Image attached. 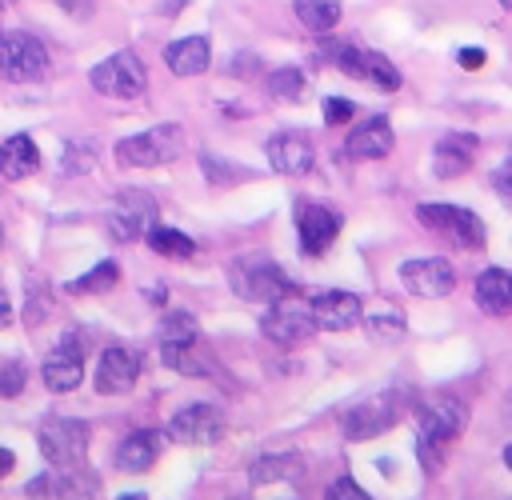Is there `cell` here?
Returning a JSON list of instances; mask_svg holds the SVG:
<instances>
[{
	"label": "cell",
	"mask_w": 512,
	"mask_h": 500,
	"mask_svg": "<svg viewBox=\"0 0 512 500\" xmlns=\"http://www.w3.org/2000/svg\"><path fill=\"white\" fill-rule=\"evenodd\" d=\"M228 284H232V292H236L240 300H252V304H272V300H280V296L292 292L288 272H284L276 260L260 256V252L236 256V260L228 264Z\"/></svg>",
	"instance_id": "6da1fadb"
},
{
	"label": "cell",
	"mask_w": 512,
	"mask_h": 500,
	"mask_svg": "<svg viewBox=\"0 0 512 500\" xmlns=\"http://www.w3.org/2000/svg\"><path fill=\"white\" fill-rule=\"evenodd\" d=\"M260 332L276 344V348H300L316 336V316H312V300L300 296H280L268 304V312L260 316Z\"/></svg>",
	"instance_id": "7a4b0ae2"
},
{
	"label": "cell",
	"mask_w": 512,
	"mask_h": 500,
	"mask_svg": "<svg viewBox=\"0 0 512 500\" xmlns=\"http://www.w3.org/2000/svg\"><path fill=\"white\" fill-rule=\"evenodd\" d=\"M184 148V128L180 124H156L148 132H136V136H124L116 144V160L124 168H156V164H168L176 160Z\"/></svg>",
	"instance_id": "3957f363"
},
{
	"label": "cell",
	"mask_w": 512,
	"mask_h": 500,
	"mask_svg": "<svg viewBox=\"0 0 512 500\" xmlns=\"http://www.w3.org/2000/svg\"><path fill=\"white\" fill-rule=\"evenodd\" d=\"M36 444L52 468H76L88 456V424L72 416H48L36 432Z\"/></svg>",
	"instance_id": "277c9868"
},
{
	"label": "cell",
	"mask_w": 512,
	"mask_h": 500,
	"mask_svg": "<svg viewBox=\"0 0 512 500\" xmlns=\"http://www.w3.org/2000/svg\"><path fill=\"white\" fill-rule=\"evenodd\" d=\"M92 88L100 96H112V100H136L144 88H148V72H144V60L136 52H112L104 56L92 72H88Z\"/></svg>",
	"instance_id": "5b68a950"
},
{
	"label": "cell",
	"mask_w": 512,
	"mask_h": 500,
	"mask_svg": "<svg viewBox=\"0 0 512 500\" xmlns=\"http://www.w3.org/2000/svg\"><path fill=\"white\" fill-rule=\"evenodd\" d=\"M0 76L28 84L48 76V48L32 32H0Z\"/></svg>",
	"instance_id": "8992f818"
},
{
	"label": "cell",
	"mask_w": 512,
	"mask_h": 500,
	"mask_svg": "<svg viewBox=\"0 0 512 500\" xmlns=\"http://www.w3.org/2000/svg\"><path fill=\"white\" fill-rule=\"evenodd\" d=\"M416 220L440 236H448L456 248H480L484 244V224L476 212L460 208V204H420Z\"/></svg>",
	"instance_id": "52a82bcc"
},
{
	"label": "cell",
	"mask_w": 512,
	"mask_h": 500,
	"mask_svg": "<svg viewBox=\"0 0 512 500\" xmlns=\"http://www.w3.org/2000/svg\"><path fill=\"white\" fill-rule=\"evenodd\" d=\"M400 416H404L400 392L368 396V400H360V404L344 416V436H348V440H372V436H380L384 428H392Z\"/></svg>",
	"instance_id": "ba28073f"
},
{
	"label": "cell",
	"mask_w": 512,
	"mask_h": 500,
	"mask_svg": "<svg viewBox=\"0 0 512 500\" xmlns=\"http://www.w3.org/2000/svg\"><path fill=\"white\" fill-rule=\"evenodd\" d=\"M400 284H404V292H412L420 300H444L456 288V272L444 256H420V260L400 264Z\"/></svg>",
	"instance_id": "9c48e42d"
},
{
	"label": "cell",
	"mask_w": 512,
	"mask_h": 500,
	"mask_svg": "<svg viewBox=\"0 0 512 500\" xmlns=\"http://www.w3.org/2000/svg\"><path fill=\"white\" fill-rule=\"evenodd\" d=\"M224 432H228V420L216 404H188L168 420V436L176 444H216L224 440Z\"/></svg>",
	"instance_id": "30bf717a"
},
{
	"label": "cell",
	"mask_w": 512,
	"mask_h": 500,
	"mask_svg": "<svg viewBox=\"0 0 512 500\" xmlns=\"http://www.w3.org/2000/svg\"><path fill=\"white\" fill-rule=\"evenodd\" d=\"M40 376H44V384H48L52 392H72V388L84 380V344H80L76 332H64V336L52 344V352L44 356Z\"/></svg>",
	"instance_id": "8fae6325"
},
{
	"label": "cell",
	"mask_w": 512,
	"mask_h": 500,
	"mask_svg": "<svg viewBox=\"0 0 512 500\" xmlns=\"http://www.w3.org/2000/svg\"><path fill=\"white\" fill-rule=\"evenodd\" d=\"M296 236H300V252L304 256H324L332 248V240L340 236V212H332L328 204H300L296 208Z\"/></svg>",
	"instance_id": "7c38bea8"
},
{
	"label": "cell",
	"mask_w": 512,
	"mask_h": 500,
	"mask_svg": "<svg viewBox=\"0 0 512 500\" xmlns=\"http://www.w3.org/2000/svg\"><path fill=\"white\" fill-rule=\"evenodd\" d=\"M468 424V412L460 400L452 396H432L420 404V424H416V436L424 440H440V444H452Z\"/></svg>",
	"instance_id": "4fadbf2b"
},
{
	"label": "cell",
	"mask_w": 512,
	"mask_h": 500,
	"mask_svg": "<svg viewBox=\"0 0 512 500\" xmlns=\"http://www.w3.org/2000/svg\"><path fill=\"white\" fill-rule=\"evenodd\" d=\"M264 152H268L272 172H280V176H308L312 164H316V148H312V140H308L304 132H296V128L276 132V136L268 140Z\"/></svg>",
	"instance_id": "5bb4252c"
},
{
	"label": "cell",
	"mask_w": 512,
	"mask_h": 500,
	"mask_svg": "<svg viewBox=\"0 0 512 500\" xmlns=\"http://www.w3.org/2000/svg\"><path fill=\"white\" fill-rule=\"evenodd\" d=\"M152 216H156V204L148 192H120L112 216H108V232L112 240H140L148 228H152Z\"/></svg>",
	"instance_id": "9a60e30c"
},
{
	"label": "cell",
	"mask_w": 512,
	"mask_h": 500,
	"mask_svg": "<svg viewBox=\"0 0 512 500\" xmlns=\"http://www.w3.org/2000/svg\"><path fill=\"white\" fill-rule=\"evenodd\" d=\"M312 316H316V328H324V332H348L364 320V304L356 292L328 288V292L312 296Z\"/></svg>",
	"instance_id": "2e32d148"
},
{
	"label": "cell",
	"mask_w": 512,
	"mask_h": 500,
	"mask_svg": "<svg viewBox=\"0 0 512 500\" xmlns=\"http://www.w3.org/2000/svg\"><path fill=\"white\" fill-rule=\"evenodd\" d=\"M140 380V356L124 344H112L100 352V364H96V392L104 396H120V392H132V384Z\"/></svg>",
	"instance_id": "e0dca14e"
},
{
	"label": "cell",
	"mask_w": 512,
	"mask_h": 500,
	"mask_svg": "<svg viewBox=\"0 0 512 500\" xmlns=\"http://www.w3.org/2000/svg\"><path fill=\"white\" fill-rule=\"evenodd\" d=\"M392 144H396L392 124H388L384 116H372V120H364V124H356V128L348 132L344 156H352V160H384V156L392 152Z\"/></svg>",
	"instance_id": "ac0fdd59"
},
{
	"label": "cell",
	"mask_w": 512,
	"mask_h": 500,
	"mask_svg": "<svg viewBox=\"0 0 512 500\" xmlns=\"http://www.w3.org/2000/svg\"><path fill=\"white\" fill-rule=\"evenodd\" d=\"M472 156H476V136L468 132H448L436 140L432 148V172L440 180H452V176H464L472 168Z\"/></svg>",
	"instance_id": "d6986e66"
},
{
	"label": "cell",
	"mask_w": 512,
	"mask_h": 500,
	"mask_svg": "<svg viewBox=\"0 0 512 500\" xmlns=\"http://www.w3.org/2000/svg\"><path fill=\"white\" fill-rule=\"evenodd\" d=\"M164 64H168L172 76H200V72H208V64H212V44H208V36L172 40V44L164 48Z\"/></svg>",
	"instance_id": "ffe728a7"
},
{
	"label": "cell",
	"mask_w": 512,
	"mask_h": 500,
	"mask_svg": "<svg viewBox=\"0 0 512 500\" xmlns=\"http://www.w3.org/2000/svg\"><path fill=\"white\" fill-rule=\"evenodd\" d=\"M476 308L488 316H508L512 312V272L508 268H484L476 276Z\"/></svg>",
	"instance_id": "44dd1931"
},
{
	"label": "cell",
	"mask_w": 512,
	"mask_h": 500,
	"mask_svg": "<svg viewBox=\"0 0 512 500\" xmlns=\"http://www.w3.org/2000/svg\"><path fill=\"white\" fill-rule=\"evenodd\" d=\"M160 448H164V436H160L156 428L128 432V436L120 440V448H116V464H120L124 472H148V468L156 464Z\"/></svg>",
	"instance_id": "7402d4cb"
},
{
	"label": "cell",
	"mask_w": 512,
	"mask_h": 500,
	"mask_svg": "<svg viewBox=\"0 0 512 500\" xmlns=\"http://www.w3.org/2000/svg\"><path fill=\"white\" fill-rule=\"evenodd\" d=\"M304 476V456L300 452H268L260 460H252L248 468V480L256 488L264 484H288V480H300Z\"/></svg>",
	"instance_id": "603a6c76"
},
{
	"label": "cell",
	"mask_w": 512,
	"mask_h": 500,
	"mask_svg": "<svg viewBox=\"0 0 512 500\" xmlns=\"http://www.w3.org/2000/svg\"><path fill=\"white\" fill-rule=\"evenodd\" d=\"M40 168V148L32 144L28 132H16L0 144V176L4 180H24Z\"/></svg>",
	"instance_id": "cb8c5ba5"
},
{
	"label": "cell",
	"mask_w": 512,
	"mask_h": 500,
	"mask_svg": "<svg viewBox=\"0 0 512 500\" xmlns=\"http://www.w3.org/2000/svg\"><path fill=\"white\" fill-rule=\"evenodd\" d=\"M160 360L180 376H212V368H216V360L208 352H200L196 340L192 344H160Z\"/></svg>",
	"instance_id": "d4e9b609"
},
{
	"label": "cell",
	"mask_w": 512,
	"mask_h": 500,
	"mask_svg": "<svg viewBox=\"0 0 512 500\" xmlns=\"http://www.w3.org/2000/svg\"><path fill=\"white\" fill-rule=\"evenodd\" d=\"M100 496V476L88 472L84 464L76 468H56V500H96Z\"/></svg>",
	"instance_id": "484cf974"
},
{
	"label": "cell",
	"mask_w": 512,
	"mask_h": 500,
	"mask_svg": "<svg viewBox=\"0 0 512 500\" xmlns=\"http://www.w3.org/2000/svg\"><path fill=\"white\" fill-rule=\"evenodd\" d=\"M144 240H148V248H152L156 256H168V260H188V256L196 252V240L184 236L180 228H168V224H152V228L144 232Z\"/></svg>",
	"instance_id": "4316f807"
},
{
	"label": "cell",
	"mask_w": 512,
	"mask_h": 500,
	"mask_svg": "<svg viewBox=\"0 0 512 500\" xmlns=\"http://www.w3.org/2000/svg\"><path fill=\"white\" fill-rule=\"evenodd\" d=\"M292 8H296V20L316 36H324L340 24V0H296Z\"/></svg>",
	"instance_id": "83f0119b"
},
{
	"label": "cell",
	"mask_w": 512,
	"mask_h": 500,
	"mask_svg": "<svg viewBox=\"0 0 512 500\" xmlns=\"http://www.w3.org/2000/svg\"><path fill=\"white\" fill-rule=\"evenodd\" d=\"M116 280H120V264H116V260H100V264L88 268L84 276L68 280V292H76V296H92V292H108Z\"/></svg>",
	"instance_id": "f1b7e54d"
},
{
	"label": "cell",
	"mask_w": 512,
	"mask_h": 500,
	"mask_svg": "<svg viewBox=\"0 0 512 500\" xmlns=\"http://www.w3.org/2000/svg\"><path fill=\"white\" fill-rule=\"evenodd\" d=\"M156 336H160V344H192L200 336V328H196L192 312H164L156 324Z\"/></svg>",
	"instance_id": "f546056e"
},
{
	"label": "cell",
	"mask_w": 512,
	"mask_h": 500,
	"mask_svg": "<svg viewBox=\"0 0 512 500\" xmlns=\"http://www.w3.org/2000/svg\"><path fill=\"white\" fill-rule=\"evenodd\" d=\"M364 80L376 84V88H384V92H396V88H400V68H396L388 56L364 48Z\"/></svg>",
	"instance_id": "4dcf8cb0"
},
{
	"label": "cell",
	"mask_w": 512,
	"mask_h": 500,
	"mask_svg": "<svg viewBox=\"0 0 512 500\" xmlns=\"http://www.w3.org/2000/svg\"><path fill=\"white\" fill-rule=\"evenodd\" d=\"M364 328H368L376 340H400V336H404V312L392 308V304H384V308H376V312L364 316Z\"/></svg>",
	"instance_id": "1f68e13d"
},
{
	"label": "cell",
	"mask_w": 512,
	"mask_h": 500,
	"mask_svg": "<svg viewBox=\"0 0 512 500\" xmlns=\"http://www.w3.org/2000/svg\"><path fill=\"white\" fill-rule=\"evenodd\" d=\"M268 92L276 96V100H300L304 96V72L300 68H272L268 72Z\"/></svg>",
	"instance_id": "d6a6232c"
},
{
	"label": "cell",
	"mask_w": 512,
	"mask_h": 500,
	"mask_svg": "<svg viewBox=\"0 0 512 500\" xmlns=\"http://www.w3.org/2000/svg\"><path fill=\"white\" fill-rule=\"evenodd\" d=\"M200 164H204V176L212 180V184H236V180H248V172L244 168H236L232 160H216V156H200Z\"/></svg>",
	"instance_id": "836d02e7"
},
{
	"label": "cell",
	"mask_w": 512,
	"mask_h": 500,
	"mask_svg": "<svg viewBox=\"0 0 512 500\" xmlns=\"http://www.w3.org/2000/svg\"><path fill=\"white\" fill-rule=\"evenodd\" d=\"M92 160H96L92 144H80V140H72V144L64 148V172H68V176H80V172H88V168H92Z\"/></svg>",
	"instance_id": "e575fe53"
},
{
	"label": "cell",
	"mask_w": 512,
	"mask_h": 500,
	"mask_svg": "<svg viewBox=\"0 0 512 500\" xmlns=\"http://www.w3.org/2000/svg\"><path fill=\"white\" fill-rule=\"evenodd\" d=\"M324 500H372L352 476H336L332 484H328V492H324Z\"/></svg>",
	"instance_id": "d590c367"
},
{
	"label": "cell",
	"mask_w": 512,
	"mask_h": 500,
	"mask_svg": "<svg viewBox=\"0 0 512 500\" xmlns=\"http://www.w3.org/2000/svg\"><path fill=\"white\" fill-rule=\"evenodd\" d=\"M356 116V104L352 100H344V96H328L324 100V120L336 128V124H348Z\"/></svg>",
	"instance_id": "8d00e7d4"
},
{
	"label": "cell",
	"mask_w": 512,
	"mask_h": 500,
	"mask_svg": "<svg viewBox=\"0 0 512 500\" xmlns=\"http://www.w3.org/2000/svg\"><path fill=\"white\" fill-rule=\"evenodd\" d=\"M24 380H28V372H24L20 360H16V364H4V368H0V396H16V392L24 388Z\"/></svg>",
	"instance_id": "74e56055"
},
{
	"label": "cell",
	"mask_w": 512,
	"mask_h": 500,
	"mask_svg": "<svg viewBox=\"0 0 512 500\" xmlns=\"http://www.w3.org/2000/svg\"><path fill=\"white\" fill-rule=\"evenodd\" d=\"M492 188H496V196L512 208V164H508V168H500V172L492 176Z\"/></svg>",
	"instance_id": "f35d334b"
},
{
	"label": "cell",
	"mask_w": 512,
	"mask_h": 500,
	"mask_svg": "<svg viewBox=\"0 0 512 500\" xmlns=\"http://www.w3.org/2000/svg\"><path fill=\"white\" fill-rule=\"evenodd\" d=\"M456 60H460V68H468V72H472V68H484V60H488V56H484V48H460V52H456Z\"/></svg>",
	"instance_id": "ab89813d"
},
{
	"label": "cell",
	"mask_w": 512,
	"mask_h": 500,
	"mask_svg": "<svg viewBox=\"0 0 512 500\" xmlns=\"http://www.w3.org/2000/svg\"><path fill=\"white\" fill-rule=\"evenodd\" d=\"M24 320H28V324H40V320H44V296H40V288L28 292V312H24Z\"/></svg>",
	"instance_id": "60d3db41"
},
{
	"label": "cell",
	"mask_w": 512,
	"mask_h": 500,
	"mask_svg": "<svg viewBox=\"0 0 512 500\" xmlns=\"http://www.w3.org/2000/svg\"><path fill=\"white\" fill-rule=\"evenodd\" d=\"M16 320V304H12V296L0 288V328H8Z\"/></svg>",
	"instance_id": "b9f144b4"
},
{
	"label": "cell",
	"mask_w": 512,
	"mask_h": 500,
	"mask_svg": "<svg viewBox=\"0 0 512 500\" xmlns=\"http://www.w3.org/2000/svg\"><path fill=\"white\" fill-rule=\"evenodd\" d=\"M12 464H16V456H12L8 448H0V476H8V472H12Z\"/></svg>",
	"instance_id": "7bdbcfd3"
},
{
	"label": "cell",
	"mask_w": 512,
	"mask_h": 500,
	"mask_svg": "<svg viewBox=\"0 0 512 500\" xmlns=\"http://www.w3.org/2000/svg\"><path fill=\"white\" fill-rule=\"evenodd\" d=\"M504 464H508V468H512V444H508V448H504Z\"/></svg>",
	"instance_id": "ee69618b"
},
{
	"label": "cell",
	"mask_w": 512,
	"mask_h": 500,
	"mask_svg": "<svg viewBox=\"0 0 512 500\" xmlns=\"http://www.w3.org/2000/svg\"><path fill=\"white\" fill-rule=\"evenodd\" d=\"M120 500H144V496H140V492H128V496H120Z\"/></svg>",
	"instance_id": "f6af8a7d"
},
{
	"label": "cell",
	"mask_w": 512,
	"mask_h": 500,
	"mask_svg": "<svg viewBox=\"0 0 512 500\" xmlns=\"http://www.w3.org/2000/svg\"><path fill=\"white\" fill-rule=\"evenodd\" d=\"M8 4H12V0H0V16H4V12H8Z\"/></svg>",
	"instance_id": "bcb514c9"
},
{
	"label": "cell",
	"mask_w": 512,
	"mask_h": 500,
	"mask_svg": "<svg viewBox=\"0 0 512 500\" xmlns=\"http://www.w3.org/2000/svg\"><path fill=\"white\" fill-rule=\"evenodd\" d=\"M496 4H500V8H508V12H512V0H496Z\"/></svg>",
	"instance_id": "7dc6e473"
},
{
	"label": "cell",
	"mask_w": 512,
	"mask_h": 500,
	"mask_svg": "<svg viewBox=\"0 0 512 500\" xmlns=\"http://www.w3.org/2000/svg\"><path fill=\"white\" fill-rule=\"evenodd\" d=\"M0 244H4V224H0Z\"/></svg>",
	"instance_id": "c3c4849f"
}]
</instances>
